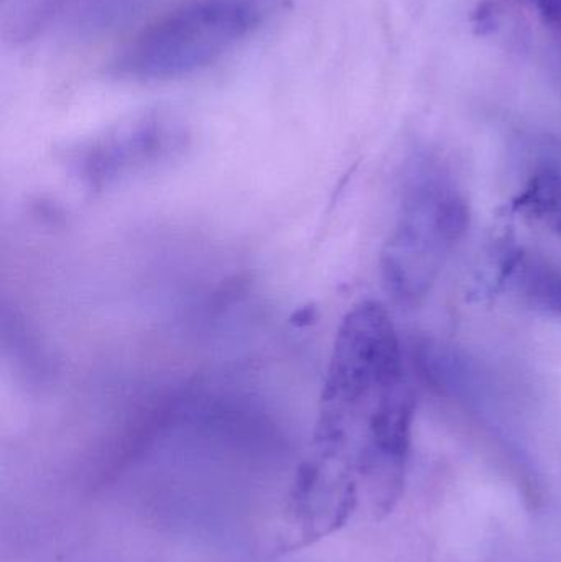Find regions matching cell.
I'll list each match as a JSON object with an SVG mask.
<instances>
[{
    "label": "cell",
    "mask_w": 561,
    "mask_h": 562,
    "mask_svg": "<svg viewBox=\"0 0 561 562\" xmlns=\"http://www.w3.org/2000/svg\"><path fill=\"white\" fill-rule=\"evenodd\" d=\"M276 0H193L138 33L115 61L119 75L171 79L206 68L246 40Z\"/></svg>",
    "instance_id": "cell-1"
},
{
    "label": "cell",
    "mask_w": 561,
    "mask_h": 562,
    "mask_svg": "<svg viewBox=\"0 0 561 562\" xmlns=\"http://www.w3.org/2000/svg\"><path fill=\"white\" fill-rule=\"evenodd\" d=\"M468 211L444 181L415 188L389 252L388 272L401 290L417 293L438 269L445 250L464 233Z\"/></svg>",
    "instance_id": "cell-2"
},
{
    "label": "cell",
    "mask_w": 561,
    "mask_h": 562,
    "mask_svg": "<svg viewBox=\"0 0 561 562\" xmlns=\"http://www.w3.org/2000/svg\"><path fill=\"white\" fill-rule=\"evenodd\" d=\"M138 0H20L23 22L33 33H42L55 22L75 30L94 32L127 15Z\"/></svg>",
    "instance_id": "cell-3"
},
{
    "label": "cell",
    "mask_w": 561,
    "mask_h": 562,
    "mask_svg": "<svg viewBox=\"0 0 561 562\" xmlns=\"http://www.w3.org/2000/svg\"><path fill=\"white\" fill-rule=\"evenodd\" d=\"M513 211L532 226L561 234V175L550 170L534 175L514 200Z\"/></svg>",
    "instance_id": "cell-4"
},
{
    "label": "cell",
    "mask_w": 561,
    "mask_h": 562,
    "mask_svg": "<svg viewBox=\"0 0 561 562\" xmlns=\"http://www.w3.org/2000/svg\"><path fill=\"white\" fill-rule=\"evenodd\" d=\"M517 283L524 296L553 316L561 317V272L546 263L526 260L520 263Z\"/></svg>",
    "instance_id": "cell-5"
},
{
    "label": "cell",
    "mask_w": 561,
    "mask_h": 562,
    "mask_svg": "<svg viewBox=\"0 0 561 562\" xmlns=\"http://www.w3.org/2000/svg\"><path fill=\"white\" fill-rule=\"evenodd\" d=\"M550 25L561 26V0H526Z\"/></svg>",
    "instance_id": "cell-6"
}]
</instances>
